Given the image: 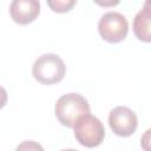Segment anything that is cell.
<instances>
[{
	"instance_id": "3957f363",
	"label": "cell",
	"mask_w": 151,
	"mask_h": 151,
	"mask_svg": "<svg viewBox=\"0 0 151 151\" xmlns=\"http://www.w3.org/2000/svg\"><path fill=\"white\" fill-rule=\"evenodd\" d=\"M77 142L85 147H96L101 144L105 137L103 123L94 116L86 113L77 119L73 125Z\"/></svg>"
},
{
	"instance_id": "52a82bcc",
	"label": "cell",
	"mask_w": 151,
	"mask_h": 151,
	"mask_svg": "<svg viewBox=\"0 0 151 151\" xmlns=\"http://www.w3.org/2000/svg\"><path fill=\"white\" fill-rule=\"evenodd\" d=\"M132 28L138 40L143 42H151V9L143 7L134 15Z\"/></svg>"
},
{
	"instance_id": "6da1fadb",
	"label": "cell",
	"mask_w": 151,
	"mask_h": 151,
	"mask_svg": "<svg viewBox=\"0 0 151 151\" xmlns=\"http://www.w3.org/2000/svg\"><path fill=\"white\" fill-rule=\"evenodd\" d=\"M54 113L63 126L73 127L79 117L90 113V105L81 94L66 93L57 100Z\"/></svg>"
},
{
	"instance_id": "8fae6325",
	"label": "cell",
	"mask_w": 151,
	"mask_h": 151,
	"mask_svg": "<svg viewBox=\"0 0 151 151\" xmlns=\"http://www.w3.org/2000/svg\"><path fill=\"white\" fill-rule=\"evenodd\" d=\"M19 149H41L42 150V147L39 145V144H35L34 142H32V140H26V142H24L21 145H19L18 146V150Z\"/></svg>"
},
{
	"instance_id": "30bf717a",
	"label": "cell",
	"mask_w": 151,
	"mask_h": 151,
	"mask_svg": "<svg viewBox=\"0 0 151 151\" xmlns=\"http://www.w3.org/2000/svg\"><path fill=\"white\" fill-rule=\"evenodd\" d=\"M98 6L100 7H105V8H109V7H114L117 6L120 0H93Z\"/></svg>"
},
{
	"instance_id": "8992f818",
	"label": "cell",
	"mask_w": 151,
	"mask_h": 151,
	"mask_svg": "<svg viewBox=\"0 0 151 151\" xmlns=\"http://www.w3.org/2000/svg\"><path fill=\"white\" fill-rule=\"evenodd\" d=\"M12 20L18 25H28L40 14L39 0H12L9 6Z\"/></svg>"
},
{
	"instance_id": "277c9868",
	"label": "cell",
	"mask_w": 151,
	"mask_h": 151,
	"mask_svg": "<svg viewBox=\"0 0 151 151\" xmlns=\"http://www.w3.org/2000/svg\"><path fill=\"white\" fill-rule=\"evenodd\" d=\"M98 32L100 37L110 44L120 42L127 35L129 21L122 13L107 12L98 22Z\"/></svg>"
},
{
	"instance_id": "7a4b0ae2",
	"label": "cell",
	"mask_w": 151,
	"mask_h": 151,
	"mask_svg": "<svg viewBox=\"0 0 151 151\" xmlns=\"http://www.w3.org/2000/svg\"><path fill=\"white\" fill-rule=\"evenodd\" d=\"M66 73L63 59L53 53L40 55L33 64L32 74L37 81L44 85H52L61 81Z\"/></svg>"
},
{
	"instance_id": "9c48e42d",
	"label": "cell",
	"mask_w": 151,
	"mask_h": 151,
	"mask_svg": "<svg viewBox=\"0 0 151 151\" xmlns=\"http://www.w3.org/2000/svg\"><path fill=\"white\" fill-rule=\"evenodd\" d=\"M140 146L145 151H151V127L143 133L140 138Z\"/></svg>"
},
{
	"instance_id": "5b68a950",
	"label": "cell",
	"mask_w": 151,
	"mask_h": 151,
	"mask_svg": "<svg viewBox=\"0 0 151 151\" xmlns=\"http://www.w3.org/2000/svg\"><path fill=\"white\" fill-rule=\"evenodd\" d=\"M109 125L114 134L119 137H130L137 130L138 118L130 107L117 106L110 111Z\"/></svg>"
},
{
	"instance_id": "7c38bea8",
	"label": "cell",
	"mask_w": 151,
	"mask_h": 151,
	"mask_svg": "<svg viewBox=\"0 0 151 151\" xmlns=\"http://www.w3.org/2000/svg\"><path fill=\"white\" fill-rule=\"evenodd\" d=\"M143 7H146V8L151 9V0H145V2H144V6H143Z\"/></svg>"
},
{
	"instance_id": "ba28073f",
	"label": "cell",
	"mask_w": 151,
	"mask_h": 151,
	"mask_svg": "<svg viewBox=\"0 0 151 151\" xmlns=\"http://www.w3.org/2000/svg\"><path fill=\"white\" fill-rule=\"evenodd\" d=\"M50 9L57 13L70 12L77 4V0H46Z\"/></svg>"
}]
</instances>
